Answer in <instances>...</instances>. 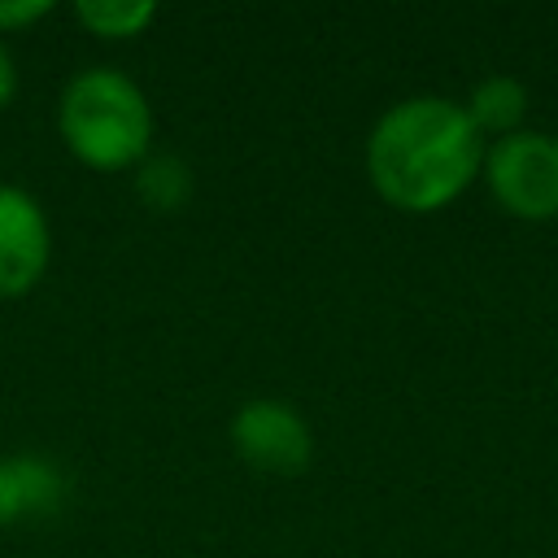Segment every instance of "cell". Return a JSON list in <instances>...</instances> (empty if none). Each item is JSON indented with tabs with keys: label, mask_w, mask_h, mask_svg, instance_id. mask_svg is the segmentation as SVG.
<instances>
[{
	"label": "cell",
	"mask_w": 558,
	"mask_h": 558,
	"mask_svg": "<svg viewBox=\"0 0 558 558\" xmlns=\"http://www.w3.org/2000/svg\"><path fill=\"white\" fill-rule=\"evenodd\" d=\"M484 148L462 100L405 96L388 105L366 135V179L384 205L436 214L480 179Z\"/></svg>",
	"instance_id": "1"
},
{
	"label": "cell",
	"mask_w": 558,
	"mask_h": 558,
	"mask_svg": "<svg viewBox=\"0 0 558 558\" xmlns=\"http://www.w3.org/2000/svg\"><path fill=\"white\" fill-rule=\"evenodd\" d=\"M57 135L87 170H135L153 144V105L131 74L113 65H87L61 87Z\"/></svg>",
	"instance_id": "2"
},
{
	"label": "cell",
	"mask_w": 558,
	"mask_h": 558,
	"mask_svg": "<svg viewBox=\"0 0 558 558\" xmlns=\"http://www.w3.org/2000/svg\"><path fill=\"white\" fill-rule=\"evenodd\" d=\"M488 196L523 222L558 218V140L545 131H514L484 148Z\"/></svg>",
	"instance_id": "3"
},
{
	"label": "cell",
	"mask_w": 558,
	"mask_h": 558,
	"mask_svg": "<svg viewBox=\"0 0 558 558\" xmlns=\"http://www.w3.org/2000/svg\"><path fill=\"white\" fill-rule=\"evenodd\" d=\"M227 436H231L235 458L266 475H296L314 458V432H310L305 414L279 397L244 401L231 414Z\"/></svg>",
	"instance_id": "4"
},
{
	"label": "cell",
	"mask_w": 558,
	"mask_h": 558,
	"mask_svg": "<svg viewBox=\"0 0 558 558\" xmlns=\"http://www.w3.org/2000/svg\"><path fill=\"white\" fill-rule=\"evenodd\" d=\"M48 262L52 227L44 205L17 183H0V296H26Z\"/></svg>",
	"instance_id": "5"
},
{
	"label": "cell",
	"mask_w": 558,
	"mask_h": 558,
	"mask_svg": "<svg viewBox=\"0 0 558 558\" xmlns=\"http://www.w3.org/2000/svg\"><path fill=\"white\" fill-rule=\"evenodd\" d=\"M61 501H65V480L48 458L35 453L0 458V527L48 519L61 510Z\"/></svg>",
	"instance_id": "6"
},
{
	"label": "cell",
	"mask_w": 558,
	"mask_h": 558,
	"mask_svg": "<svg viewBox=\"0 0 558 558\" xmlns=\"http://www.w3.org/2000/svg\"><path fill=\"white\" fill-rule=\"evenodd\" d=\"M466 118L475 122L480 135H514L523 131V113H527V87L514 74H488L471 87V96L462 100Z\"/></svg>",
	"instance_id": "7"
},
{
	"label": "cell",
	"mask_w": 558,
	"mask_h": 558,
	"mask_svg": "<svg viewBox=\"0 0 558 558\" xmlns=\"http://www.w3.org/2000/svg\"><path fill=\"white\" fill-rule=\"evenodd\" d=\"M74 17L96 39H135L157 22L153 0H78Z\"/></svg>",
	"instance_id": "8"
},
{
	"label": "cell",
	"mask_w": 558,
	"mask_h": 558,
	"mask_svg": "<svg viewBox=\"0 0 558 558\" xmlns=\"http://www.w3.org/2000/svg\"><path fill=\"white\" fill-rule=\"evenodd\" d=\"M135 192L148 209L157 214H170V209H183L187 196H192V170L187 161L179 157H144L135 166Z\"/></svg>",
	"instance_id": "9"
},
{
	"label": "cell",
	"mask_w": 558,
	"mask_h": 558,
	"mask_svg": "<svg viewBox=\"0 0 558 558\" xmlns=\"http://www.w3.org/2000/svg\"><path fill=\"white\" fill-rule=\"evenodd\" d=\"M52 13V0H0V39L17 35Z\"/></svg>",
	"instance_id": "10"
},
{
	"label": "cell",
	"mask_w": 558,
	"mask_h": 558,
	"mask_svg": "<svg viewBox=\"0 0 558 558\" xmlns=\"http://www.w3.org/2000/svg\"><path fill=\"white\" fill-rule=\"evenodd\" d=\"M13 96H17V65H13L9 44L0 39V109H9V105H13Z\"/></svg>",
	"instance_id": "11"
}]
</instances>
